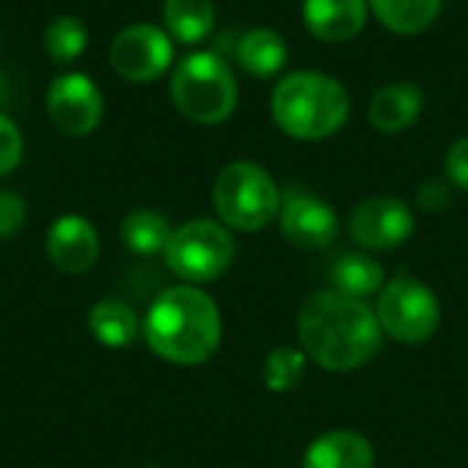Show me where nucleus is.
Segmentation results:
<instances>
[{
	"label": "nucleus",
	"instance_id": "obj_1",
	"mask_svg": "<svg viewBox=\"0 0 468 468\" xmlns=\"http://www.w3.org/2000/svg\"><path fill=\"white\" fill-rule=\"evenodd\" d=\"M299 337L310 359L346 373L362 367L381 346V324L373 310L337 291L315 293L299 313Z\"/></svg>",
	"mask_w": 468,
	"mask_h": 468
},
{
	"label": "nucleus",
	"instance_id": "obj_2",
	"mask_svg": "<svg viewBox=\"0 0 468 468\" xmlns=\"http://www.w3.org/2000/svg\"><path fill=\"white\" fill-rule=\"evenodd\" d=\"M143 335L148 348L165 362L184 367L203 365L222 340L219 307L197 288H170L151 304Z\"/></svg>",
	"mask_w": 468,
	"mask_h": 468
},
{
	"label": "nucleus",
	"instance_id": "obj_3",
	"mask_svg": "<svg viewBox=\"0 0 468 468\" xmlns=\"http://www.w3.org/2000/svg\"><path fill=\"white\" fill-rule=\"evenodd\" d=\"M351 115V96L324 71H293L271 93V118L293 140H326Z\"/></svg>",
	"mask_w": 468,
	"mask_h": 468
},
{
	"label": "nucleus",
	"instance_id": "obj_4",
	"mask_svg": "<svg viewBox=\"0 0 468 468\" xmlns=\"http://www.w3.org/2000/svg\"><path fill=\"white\" fill-rule=\"evenodd\" d=\"M170 96L189 121L200 126H217L233 115L239 104V85L222 55L197 49L176 63Z\"/></svg>",
	"mask_w": 468,
	"mask_h": 468
},
{
	"label": "nucleus",
	"instance_id": "obj_5",
	"mask_svg": "<svg viewBox=\"0 0 468 468\" xmlns=\"http://www.w3.org/2000/svg\"><path fill=\"white\" fill-rule=\"evenodd\" d=\"M282 195L255 162H233L214 181V208L228 228L261 230L280 214Z\"/></svg>",
	"mask_w": 468,
	"mask_h": 468
},
{
	"label": "nucleus",
	"instance_id": "obj_6",
	"mask_svg": "<svg viewBox=\"0 0 468 468\" xmlns=\"http://www.w3.org/2000/svg\"><path fill=\"white\" fill-rule=\"evenodd\" d=\"M236 255L233 236L211 219H192L173 230L165 261L181 280L189 282H211L219 280Z\"/></svg>",
	"mask_w": 468,
	"mask_h": 468
},
{
	"label": "nucleus",
	"instance_id": "obj_7",
	"mask_svg": "<svg viewBox=\"0 0 468 468\" xmlns=\"http://www.w3.org/2000/svg\"><path fill=\"white\" fill-rule=\"evenodd\" d=\"M376 318L389 337H395L398 343L417 346L436 335L441 310L433 291L425 282L398 277L384 288L376 307Z\"/></svg>",
	"mask_w": 468,
	"mask_h": 468
},
{
	"label": "nucleus",
	"instance_id": "obj_8",
	"mask_svg": "<svg viewBox=\"0 0 468 468\" xmlns=\"http://www.w3.org/2000/svg\"><path fill=\"white\" fill-rule=\"evenodd\" d=\"M173 55L170 33L148 22L123 27L110 44V63L115 74L137 85L159 80L173 66Z\"/></svg>",
	"mask_w": 468,
	"mask_h": 468
},
{
	"label": "nucleus",
	"instance_id": "obj_9",
	"mask_svg": "<svg viewBox=\"0 0 468 468\" xmlns=\"http://www.w3.org/2000/svg\"><path fill=\"white\" fill-rule=\"evenodd\" d=\"M47 115L69 137H85L104 118V96L82 71H66L47 88Z\"/></svg>",
	"mask_w": 468,
	"mask_h": 468
},
{
	"label": "nucleus",
	"instance_id": "obj_10",
	"mask_svg": "<svg viewBox=\"0 0 468 468\" xmlns=\"http://www.w3.org/2000/svg\"><path fill=\"white\" fill-rule=\"evenodd\" d=\"M414 214L398 197H370L351 214V236L359 247L387 252L406 244L414 233Z\"/></svg>",
	"mask_w": 468,
	"mask_h": 468
},
{
	"label": "nucleus",
	"instance_id": "obj_11",
	"mask_svg": "<svg viewBox=\"0 0 468 468\" xmlns=\"http://www.w3.org/2000/svg\"><path fill=\"white\" fill-rule=\"evenodd\" d=\"M280 225L291 244L302 250H324L337 239V214L321 197L288 192L280 203Z\"/></svg>",
	"mask_w": 468,
	"mask_h": 468
},
{
	"label": "nucleus",
	"instance_id": "obj_12",
	"mask_svg": "<svg viewBox=\"0 0 468 468\" xmlns=\"http://www.w3.org/2000/svg\"><path fill=\"white\" fill-rule=\"evenodd\" d=\"M47 255L55 269L66 274H82L99 258V233L80 214L58 217L47 233Z\"/></svg>",
	"mask_w": 468,
	"mask_h": 468
},
{
	"label": "nucleus",
	"instance_id": "obj_13",
	"mask_svg": "<svg viewBox=\"0 0 468 468\" xmlns=\"http://www.w3.org/2000/svg\"><path fill=\"white\" fill-rule=\"evenodd\" d=\"M367 0H304L302 16L310 30L324 44H346L356 38L367 25Z\"/></svg>",
	"mask_w": 468,
	"mask_h": 468
},
{
	"label": "nucleus",
	"instance_id": "obj_14",
	"mask_svg": "<svg viewBox=\"0 0 468 468\" xmlns=\"http://www.w3.org/2000/svg\"><path fill=\"white\" fill-rule=\"evenodd\" d=\"M425 107V93L417 82H389L373 93L367 118L384 134H400L411 129Z\"/></svg>",
	"mask_w": 468,
	"mask_h": 468
},
{
	"label": "nucleus",
	"instance_id": "obj_15",
	"mask_svg": "<svg viewBox=\"0 0 468 468\" xmlns=\"http://www.w3.org/2000/svg\"><path fill=\"white\" fill-rule=\"evenodd\" d=\"M373 447L354 431H335L315 439L304 455V468H373Z\"/></svg>",
	"mask_w": 468,
	"mask_h": 468
},
{
	"label": "nucleus",
	"instance_id": "obj_16",
	"mask_svg": "<svg viewBox=\"0 0 468 468\" xmlns=\"http://www.w3.org/2000/svg\"><path fill=\"white\" fill-rule=\"evenodd\" d=\"M236 60L239 66L252 77H274L288 63V44L277 30L255 27L244 33L236 44Z\"/></svg>",
	"mask_w": 468,
	"mask_h": 468
},
{
	"label": "nucleus",
	"instance_id": "obj_17",
	"mask_svg": "<svg viewBox=\"0 0 468 468\" xmlns=\"http://www.w3.org/2000/svg\"><path fill=\"white\" fill-rule=\"evenodd\" d=\"M162 16L170 38L189 47L206 41L217 25V8L211 0H165Z\"/></svg>",
	"mask_w": 468,
	"mask_h": 468
},
{
	"label": "nucleus",
	"instance_id": "obj_18",
	"mask_svg": "<svg viewBox=\"0 0 468 468\" xmlns=\"http://www.w3.org/2000/svg\"><path fill=\"white\" fill-rule=\"evenodd\" d=\"M367 3L376 19L387 30L398 36H417L439 19L444 0H367Z\"/></svg>",
	"mask_w": 468,
	"mask_h": 468
},
{
	"label": "nucleus",
	"instance_id": "obj_19",
	"mask_svg": "<svg viewBox=\"0 0 468 468\" xmlns=\"http://www.w3.org/2000/svg\"><path fill=\"white\" fill-rule=\"evenodd\" d=\"M88 329L96 337V343L107 346V348H126L134 343L140 324L134 310L121 302V299H101L93 304L90 315H88Z\"/></svg>",
	"mask_w": 468,
	"mask_h": 468
},
{
	"label": "nucleus",
	"instance_id": "obj_20",
	"mask_svg": "<svg viewBox=\"0 0 468 468\" xmlns=\"http://www.w3.org/2000/svg\"><path fill=\"white\" fill-rule=\"evenodd\" d=\"M332 285L337 288V293L351 296V299H365L370 293H376L384 282V271L381 266L359 252H346L335 261L332 266Z\"/></svg>",
	"mask_w": 468,
	"mask_h": 468
},
{
	"label": "nucleus",
	"instance_id": "obj_21",
	"mask_svg": "<svg viewBox=\"0 0 468 468\" xmlns=\"http://www.w3.org/2000/svg\"><path fill=\"white\" fill-rule=\"evenodd\" d=\"M173 236L170 222L156 214V211H132L123 222H121V239L123 244L137 252V255H156L165 252L167 241Z\"/></svg>",
	"mask_w": 468,
	"mask_h": 468
},
{
	"label": "nucleus",
	"instance_id": "obj_22",
	"mask_svg": "<svg viewBox=\"0 0 468 468\" xmlns=\"http://www.w3.org/2000/svg\"><path fill=\"white\" fill-rule=\"evenodd\" d=\"M88 47V27L82 25L80 16L74 14H63V16H55L49 25H47V33H44V52L52 63H74Z\"/></svg>",
	"mask_w": 468,
	"mask_h": 468
},
{
	"label": "nucleus",
	"instance_id": "obj_23",
	"mask_svg": "<svg viewBox=\"0 0 468 468\" xmlns=\"http://www.w3.org/2000/svg\"><path fill=\"white\" fill-rule=\"evenodd\" d=\"M307 373V359L296 348H274L263 365V381L271 392H293Z\"/></svg>",
	"mask_w": 468,
	"mask_h": 468
},
{
	"label": "nucleus",
	"instance_id": "obj_24",
	"mask_svg": "<svg viewBox=\"0 0 468 468\" xmlns=\"http://www.w3.org/2000/svg\"><path fill=\"white\" fill-rule=\"evenodd\" d=\"M22 132L5 112H0V176H8L22 162Z\"/></svg>",
	"mask_w": 468,
	"mask_h": 468
},
{
	"label": "nucleus",
	"instance_id": "obj_25",
	"mask_svg": "<svg viewBox=\"0 0 468 468\" xmlns=\"http://www.w3.org/2000/svg\"><path fill=\"white\" fill-rule=\"evenodd\" d=\"M25 222V203L19 195L0 189V239L14 236Z\"/></svg>",
	"mask_w": 468,
	"mask_h": 468
},
{
	"label": "nucleus",
	"instance_id": "obj_26",
	"mask_svg": "<svg viewBox=\"0 0 468 468\" xmlns=\"http://www.w3.org/2000/svg\"><path fill=\"white\" fill-rule=\"evenodd\" d=\"M444 165H447L450 181L461 189H468V137H461L458 143H452Z\"/></svg>",
	"mask_w": 468,
	"mask_h": 468
},
{
	"label": "nucleus",
	"instance_id": "obj_27",
	"mask_svg": "<svg viewBox=\"0 0 468 468\" xmlns=\"http://www.w3.org/2000/svg\"><path fill=\"white\" fill-rule=\"evenodd\" d=\"M447 203H450V195H447V189L439 181H431V184H425L420 189V206L425 211H441Z\"/></svg>",
	"mask_w": 468,
	"mask_h": 468
}]
</instances>
